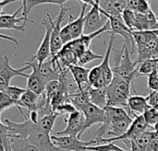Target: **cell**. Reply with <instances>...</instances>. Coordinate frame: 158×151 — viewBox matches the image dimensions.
I'll list each match as a JSON object with an SVG mask.
<instances>
[{
  "label": "cell",
  "instance_id": "9",
  "mask_svg": "<svg viewBox=\"0 0 158 151\" xmlns=\"http://www.w3.org/2000/svg\"><path fill=\"white\" fill-rule=\"evenodd\" d=\"M25 141L34 146L39 151H63L54 144L51 139V135L40 130L38 124L36 128L31 131Z\"/></svg>",
  "mask_w": 158,
  "mask_h": 151
},
{
  "label": "cell",
  "instance_id": "7",
  "mask_svg": "<svg viewBox=\"0 0 158 151\" xmlns=\"http://www.w3.org/2000/svg\"><path fill=\"white\" fill-rule=\"evenodd\" d=\"M54 144L63 151H87V148L94 146V140L82 141L77 137L70 136H51Z\"/></svg>",
  "mask_w": 158,
  "mask_h": 151
},
{
  "label": "cell",
  "instance_id": "14",
  "mask_svg": "<svg viewBox=\"0 0 158 151\" xmlns=\"http://www.w3.org/2000/svg\"><path fill=\"white\" fill-rule=\"evenodd\" d=\"M150 108V106L147 103L146 97L141 96V95H133L131 96L127 101V107L126 110L128 111L130 116H141L143 115L145 111H147Z\"/></svg>",
  "mask_w": 158,
  "mask_h": 151
},
{
  "label": "cell",
  "instance_id": "1",
  "mask_svg": "<svg viewBox=\"0 0 158 151\" xmlns=\"http://www.w3.org/2000/svg\"><path fill=\"white\" fill-rule=\"evenodd\" d=\"M132 81L118 75L113 74V78L106 88L107 95V106L121 107L126 109L127 101L131 97V86Z\"/></svg>",
  "mask_w": 158,
  "mask_h": 151
},
{
  "label": "cell",
  "instance_id": "29",
  "mask_svg": "<svg viewBox=\"0 0 158 151\" xmlns=\"http://www.w3.org/2000/svg\"><path fill=\"white\" fill-rule=\"evenodd\" d=\"M104 56L101 55V54H95L94 52H93L91 50V48L87 49L77 60V65L78 66H83L87 64H89L90 62L94 61V60H97V59H102L103 60Z\"/></svg>",
  "mask_w": 158,
  "mask_h": 151
},
{
  "label": "cell",
  "instance_id": "40",
  "mask_svg": "<svg viewBox=\"0 0 158 151\" xmlns=\"http://www.w3.org/2000/svg\"><path fill=\"white\" fill-rule=\"evenodd\" d=\"M130 147H131V151H142L133 140L130 141Z\"/></svg>",
  "mask_w": 158,
  "mask_h": 151
},
{
  "label": "cell",
  "instance_id": "39",
  "mask_svg": "<svg viewBox=\"0 0 158 151\" xmlns=\"http://www.w3.org/2000/svg\"><path fill=\"white\" fill-rule=\"evenodd\" d=\"M0 39H3V40H7V41H9V42H13L16 46H18L19 45V42H18V40L15 38V37H13V36H10V35H6V34H2V33H0Z\"/></svg>",
  "mask_w": 158,
  "mask_h": 151
},
{
  "label": "cell",
  "instance_id": "22",
  "mask_svg": "<svg viewBox=\"0 0 158 151\" xmlns=\"http://www.w3.org/2000/svg\"><path fill=\"white\" fill-rule=\"evenodd\" d=\"M67 1L65 0H24L22 1L21 6V16L27 18H29V14L31 11V9L37 6L41 5H56V6H63Z\"/></svg>",
  "mask_w": 158,
  "mask_h": 151
},
{
  "label": "cell",
  "instance_id": "18",
  "mask_svg": "<svg viewBox=\"0 0 158 151\" xmlns=\"http://www.w3.org/2000/svg\"><path fill=\"white\" fill-rule=\"evenodd\" d=\"M39 97L40 96H38L34 92L26 89L25 92L22 94V96L20 97V99L18 102V110L21 113V115L24 117V119L27 117V115L23 113L22 108H26L28 113L36 111V106H37Z\"/></svg>",
  "mask_w": 158,
  "mask_h": 151
},
{
  "label": "cell",
  "instance_id": "4",
  "mask_svg": "<svg viewBox=\"0 0 158 151\" xmlns=\"http://www.w3.org/2000/svg\"><path fill=\"white\" fill-rule=\"evenodd\" d=\"M91 9L86 13L83 34H92L101 30L107 22L106 18L99 10V0L96 1H85Z\"/></svg>",
  "mask_w": 158,
  "mask_h": 151
},
{
  "label": "cell",
  "instance_id": "34",
  "mask_svg": "<svg viewBox=\"0 0 158 151\" xmlns=\"http://www.w3.org/2000/svg\"><path fill=\"white\" fill-rule=\"evenodd\" d=\"M13 106H15V103L9 99V97L4 91L0 90V121L3 112Z\"/></svg>",
  "mask_w": 158,
  "mask_h": 151
},
{
  "label": "cell",
  "instance_id": "17",
  "mask_svg": "<svg viewBox=\"0 0 158 151\" xmlns=\"http://www.w3.org/2000/svg\"><path fill=\"white\" fill-rule=\"evenodd\" d=\"M100 8L109 16L121 17L123 11L127 7L125 0H103L99 1Z\"/></svg>",
  "mask_w": 158,
  "mask_h": 151
},
{
  "label": "cell",
  "instance_id": "38",
  "mask_svg": "<svg viewBox=\"0 0 158 151\" xmlns=\"http://www.w3.org/2000/svg\"><path fill=\"white\" fill-rule=\"evenodd\" d=\"M148 89L151 91H158V77L155 74H151L148 76Z\"/></svg>",
  "mask_w": 158,
  "mask_h": 151
},
{
  "label": "cell",
  "instance_id": "20",
  "mask_svg": "<svg viewBox=\"0 0 158 151\" xmlns=\"http://www.w3.org/2000/svg\"><path fill=\"white\" fill-rule=\"evenodd\" d=\"M27 86L26 89L34 92L38 96H41L42 94L44 93L45 90V86L47 82L41 77L36 72L31 70V73L27 76Z\"/></svg>",
  "mask_w": 158,
  "mask_h": 151
},
{
  "label": "cell",
  "instance_id": "33",
  "mask_svg": "<svg viewBox=\"0 0 158 151\" xmlns=\"http://www.w3.org/2000/svg\"><path fill=\"white\" fill-rule=\"evenodd\" d=\"M87 151H129L125 150L119 147H118L115 143H106V144H100L95 146H90L87 148Z\"/></svg>",
  "mask_w": 158,
  "mask_h": 151
},
{
  "label": "cell",
  "instance_id": "19",
  "mask_svg": "<svg viewBox=\"0 0 158 151\" xmlns=\"http://www.w3.org/2000/svg\"><path fill=\"white\" fill-rule=\"evenodd\" d=\"M83 93L86 94L88 101L96 107L105 109L107 106V95L106 89H94L90 86Z\"/></svg>",
  "mask_w": 158,
  "mask_h": 151
},
{
  "label": "cell",
  "instance_id": "21",
  "mask_svg": "<svg viewBox=\"0 0 158 151\" xmlns=\"http://www.w3.org/2000/svg\"><path fill=\"white\" fill-rule=\"evenodd\" d=\"M106 112V123L103 124L104 125H106L108 124L111 123H115V122H118L121 120H125V119H130L131 118L128 113V111L124 108L121 107H113V106H106L105 109Z\"/></svg>",
  "mask_w": 158,
  "mask_h": 151
},
{
  "label": "cell",
  "instance_id": "11",
  "mask_svg": "<svg viewBox=\"0 0 158 151\" xmlns=\"http://www.w3.org/2000/svg\"><path fill=\"white\" fill-rule=\"evenodd\" d=\"M21 10H22V6H20L13 14H6L3 12L0 15V30H4V29L16 30L24 32L26 29V22L30 21L32 24L36 25L35 22L31 18H27L22 16L18 18V14Z\"/></svg>",
  "mask_w": 158,
  "mask_h": 151
},
{
  "label": "cell",
  "instance_id": "36",
  "mask_svg": "<svg viewBox=\"0 0 158 151\" xmlns=\"http://www.w3.org/2000/svg\"><path fill=\"white\" fill-rule=\"evenodd\" d=\"M146 101L150 107L158 111V91H151V93L146 96Z\"/></svg>",
  "mask_w": 158,
  "mask_h": 151
},
{
  "label": "cell",
  "instance_id": "32",
  "mask_svg": "<svg viewBox=\"0 0 158 151\" xmlns=\"http://www.w3.org/2000/svg\"><path fill=\"white\" fill-rule=\"evenodd\" d=\"M121 18L123 19V22L125 25L131 30H134V24H135V18H136V12L129 9L126 7V9L123 11Z\"/></svg>",
  "mask_w": 158,
  "mask_h": 151
},
{
  "label": "cell",
  "instance_id": "13",
  "mask_svg": "<svg viewBox=\"0 0 158 151\" xmlns=\"http://www.w3.org/2000/svg\"><path fill=\"white\" fill-rule=\"evenodd\" d=\"M81 6V13L79 17L74 18L71 15H69V22L64 27L69 31L72 41L80 38L83 34V29H84V21H85V16H86V9L88 7V4L85 1H78Z\"/></svg>",
  "mask_w": 158,
  "mask_h": 151
},
{
  "label": "cell",
  "instance_id": "42",
  "mask_svg": "<svg viewBox=\"0 0 158 151\" xmlns=\"http://www.w3.org/2000/svg\"><path fill=\"white\" fill-rule=\"evenodd\" d=\"M157 22H158V17H157Z\"/></svg>",
  "mask_w": 158,
  "mask_h": 151
},
{
  "label": "cell",
  "instance_id": "5",
  "mask_svg": "<svg viewBox=\"0 0 158 151\" xmlns=\"http://www.w3.org/2000/svg\"><path fill=\"white\" fill-rule=\"evenodd\" d=\"M23 65L29 66V68H31L32 71L36 72L46 82H50L53 80H59V78H60L59 68H58L56 61L53 58H51L47 61H44L42 64H38L37 62L25 61L23 63Z\"/></svg>",
  "mask_w": 158,
  "mask_h": 151
},
{
  "label": "cell",
  "instance_id": "26",
  "mask_svg": "<svg viewBox=\"0 0 158 151\" xmlns=\"http://www.w3.org/2000/svg\"><path fill=\"white\" fill-rule=\"evenodd\" d=\"M10 143L12 151H39L34 146L29 144L27 141L20 138L11 137Z\"/></svg>",
  "mask_w": 158,
  "mask_h": 151
},
{
  "label": "cell",
  "instance_id": "35",
  "mask_svg": "<svg viewBox=\"0 0 158 151\" xmlns=\"http://www.w3.org/2000/svg\"><path fill=\"white\" fill-rule=\"evenodd\" d=\"M77 109L75 108V106L71 103V102H67L64 103L62 105H59L58 107H56L53 112L61 115V114H68L69 115L70 113H74Z\"/></svg>",
  "mask_w": 158,
  "mask_h": 151
},
{
  "label": "cell",
  "instance_id": "3",
  "mask_svg": "<svg viewBox=\"0 0 158 151\" xmlns=\"http://www.w3.org/2000/svg\"><path fill=\"white\" fill-rule=\"evenodd\" d=\"M52 17L50 14H46L43 18L42 24L44 27V35L39 45V48L35 54L31 57L28 62H37L42 64L51 56V33H52Z\"/></svg>",
  "mask_w": 158,
  "mask_h": 151
},
{
  "label": "cell",
  "instance_id": "30",
  "mask_svg": "<svg viewBox=\"0 0 158 151\" xmlns=\"http://www.w3.org/2000/svg\"><path fill=\"white\" fill-rule=\"evenodd\" d=\"M61 89H62V84L59 80H53V81L47 82L45 86L44 95L51 102V100L61 90Z\"/></svg>",
  "mask_w": 158,
  "mask_h": 151
},
{
  "label": "cell",
  "instance_id": "31",
  "mask_svg": "<svg viewBox=\"0 0 158 151\" xmlns=\"http://www.w3.org/2000/svg\"><path fill=\"white\" fill-rule=\"evenodd\" d=\"M142 116L149 127L155 126L158 123V111L155 108L150 107L147 111H145V113Z\"/></svg>",
  "mask_w": 158,
  "mask_h": 151
},
{
  "label": "cell",
  "instance_id": "27",
  "mask_svg": "<svg viewBox=\"0 0 158 151\" xmlns=\"http://www.w3.org/2000/svg\"><path fill=\"white\" fill-rule=\"evenodd\" d=\"M157 64L158 58L150 59V60L143 62L142 64H140L138 66V76L145 75V76L148 77L149 75H151L155 71Z\"/></svg>",
  "mask_w": 158,
  "mask_h": 151
},
{
  "label": "cell",
  "instance_id": "15",
  "mask_svg": "<svg viewBox=\"0 0 158 151\" xmlns=\"http://www.w3.org/2000/svg\"><path fill=\"white\" fill-rule=\"evenodd\" d=\"M89 70L90 69L78 66V65H72L69 67V71L75 84L77 85L80 92H84L90 87V84L88 81Z\"/></svg>",
  "mask_w": 158,
  "mask_h": 151
},
{
  "label": "cell",
  "instance_id": "41",
  "mask_svg": "<svg viewBox=\"0 0 158 151\" xmlns=\"http://www.w3.org/2000/svg\"><path fill=\"white\" fill-rule=\"evenodd\" d=\"M154 132L158 135V123L156 125H155V126H154Z\"/></svg>",
  "mask_w": 158,
  "mask_h": 151
},
{
  "label": "cell",
  "instance_id": "6",
  "mask_svg": "<svg viewBox=\"0 0 158 151\" xmlns=\"http://www.w3.org/2000/svg\"><path fill=\"white\" fill-rule=\"evenodd\" d=\"M30 69L29 66H24L22 68L15 69L10 66L9 57L7 55H3L0 57V90L4 91L7 87L10 86V82L15 77H27L28 74L24 71Z\"/></svg>",
  "mask_w": 158,
  "mask_h": 151
},
{
  "label": "cell",
  "instance_id": "16",
  "mask_svg": "<svg viewBox=\"0 0 158 151\" xmlns=\"http://www.w3.org/2000/svg\"><path fill=\"white\" fill-rule=\"evenodd\" d=\"M115 39H116V36L110 35V40H109L108 45L106 47V54L104 55V58L102 60V63L99 65L100 69H101V73H102V77L104 79L106 88L109 85V83L111 82V80L113 78V71H112V67L110 66L109 60H110L111 52L113 50V44H114Z\"/></svg>",
  "mask_w": 158,
  "mask_h": 151
},
{
  "label": "cell",
  "instance_id": "2",
  "mask_svg": "<svg viewBox=\"0 0 158 151\" xmlns=\"http://www.w3.org/2000/svg\"><path fill=\"white\" fill-rule=\"evenodd\" d=\"M138 66L136 61H131L129 46L124 42L118 57V64L112 68L113 74L118 75L133 82L134 78L139 77Z\"/></svg>",
  "mask_w": 158,
  "mask_h": 151
},
{
  "label": "cell",
  "instance_id": "12",
  "mask_svg": "<svg viewBox=\"0 0 158 151\" xmlns=\"http://www.w3.org/2000/svg\"><path fill=\"white\" fill-rule=\"evenodd\" d=\"M78 111L82 113L84 119H85L83 132H85L87 129H89L90 127H92L93 125H94L96 124L103 125L106 123V116L105 110L96 107L95 105L92 104L91 102L84 104Z\"/></svg>",
  "mask_w": 158,
  "mask_h": 151
},
{
  "label": "cell",
  "instance_id": "23",
  "mask_svg": "<svg viewBox=\"0 0 158 151\" xmlns=\"http://www.w3.org/2000/svg\"><path fill=\"white\" fill-rule=\"evenodd\" d=\"M58 116H60V115L53 112L50 114H47V115L41 117L37 123L40 130L48 134V135H51L53 128H54V125H55V123H56Z\"/></svg>",
  "mask_w": 158,
  "mask_h": 151
},
{
  "label": "cell",
  "instance_id": "28",
  "mask_svg": "<svg viewBox=\"0 0 158 151\" xmlns=\"http://www.w3.org/2000/svg\"><path fill=\"white\" fill-rule=\"evenodd\" d=\"M26 89H23V88H19V87H17V86H9L7 87L4 92L9 97V99L15 103V107L18 108V102L20 99V97L22 96V94L25 92Z\"/></svg>",
  "mask_w": 158,
  "mask_h": 151
},
{
  "label": "cell",
  "instance_id": "8",
  "mask_svg": "<svg viewBox=\"0 0 158 151\" xmlns=\"http://www.w3.org/2000/svg\"><path fill=\"white\" fill-rule=\"evenodd\" d=\"M67 123V126L62 131L56 132V136H70V137H77L81 138V135L84 133V123L85 119L81 112L76 110L74 113L68 115V118L64 120Z\"/></svg>",
  "mask_w": 158,
  "mask_h": 151
},
{
  "label": "cell",
  "instance_id": "10",
  "mask_svg": "<svg viewBox=\"0 0 158 151\" xmlns=\"http://www.w3.org/2000/svg\"><path fill=\"white\" fill-rule=\"evenodd\" d=\"M69 9L70 8H66L63 6H61L60 11L56 18L55 20L54 19L52 20V33H51V56L52 57H55L64 46V43L60 37V30L65 16Z\"/></svg>",
  "mask_w": 158,
  "mask_h": 151
},
{
  "label": "cell",
  "instance_id": "24",
  "mask_svg": "<svg viewBox=\"0 0 158 151\" xmlns=\"http://www.w3.org/2000/svg\"><path fill=\"white\" fill-rule=\"evenodd\" d=\"M131 35L136 45H144L148 43L154 38L158 37V30H143V31H131Z\"/></svg>",
  "mask_w": 158,
  "mask_h": 151
},
{
  "label": "cell",
  "instance_id": "25",
  "mask_svg": "<svg viewBox=\"0 0 158 151\" xmlns=\"http://www.w3.org/2000/svg\"><path fill=\"white\" fill-rule=\"evenodd\" d=\"M136 145L142 151H152V137L151 130L146 131L133 139Z\"/></svg>",
  "mask_w": 158,
  "mask_h": 151
},
{
  "label": "cell",
  "instance_id": "37",
  "mask_svg": "<svg viewBox=\"0 0 158 151\" xmlns=\"http://www.w3.org/2000/svg\"><path fill=\"white\" fill-rule=\"evenodd\" d=\"M150 4L149 1L147 0H138V5H137V8H136V13L139 14H146L147 11L150 9Z\"/></svg>",
  "mask_w": 158,
  "mask_h": 151
}]
</instances>
